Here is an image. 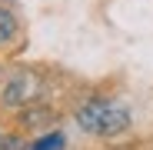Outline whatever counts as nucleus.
Listing matches in <instances>:
<instances>
[{
	"instance_id": "1",
	"label": "nucleus",
	"mask_w": 153,
	"mask_h": 150,
	"mask_svg": "<svg viewBox=\"0 0 153 150\" xmlns=\"http://www.w3.org/2000/svg\"><path fill=\"white\" fill-rule=\"evenodd\" d=\"M76 127L87 134H97V137H117L130 127V110L123 104H117V100L97 97L76 110Z\"/></svg>"
},
{
	"instance_id": "2",
	"label": "nucleus",
	"mask_w": 153,
	"mask_h": 150,
	"mask_svg": "<svg viewBox=\"0 0 153 150\" xmlns=\"http://www.w3.org/2000/svg\"><path fill=\"white\" fill-rule=\"evenodd\" d=\"M40 77L33 70H17L13 77L4 84V90H0V100H4L7 107H30L33 100L40 97Z\"/></svg>"
},
{
	"instance_id": "3",
	"label": "nucleus",
	"mask_w": 153,
	"mask_h": 150,
	"mask_svg": "<svg viewBox=\"0 0 153 150\" xmlns=\"http://www.w3.org/2000/svg\"><path fill=\"white\" fill-rule=\"evenodd\" d=\"M50 117H53V113H50L47 107H33V104L23 107V123H27V127H43Z\"/></svg>"
},
{
	"instance_id": "4",
	"label": "nucleus",
	"mask_w": 153,
	"mask_h": 150,
	"mask_svg": "<svg viewBox=\"0 0 153 150\" xmlns=\"http://www.w3.org/2000/svg\"><path fill=\"white\" fill-rule=\"evenodd\" d=\"M13 34H17V17H13L7 7H0V43L13 40Z\"/></svg>"
},
{
	"instance_id": "5",
	"label": "nucleus",
	"mask_w": 153,
	"mask_h": 150,
	"mask_svg": "<svg viewBox=\"0 0 153 150\" xmlns=\"http://www.w3.org/2000/svg\"><path fill=\"white\" fill-rule=\"evenodd\" d=\"M30 150H63V134H47V137H40Z\"/></svg>"
},
{
	"instance_id": "6",
	"label": "nucleus",
	"mask_w": 153,
	"mask_h": 150,
	"mask_svg": "<svg viewBox=\"0 0 153 150\" xmlns=\"http://www.w3.org/2000/svg\"><path fill=\"white\" fill-rule=\"evenodd\" d=\"M0 150H27V140L20 134H0Z\"/></svg>"
}]
</instances>
